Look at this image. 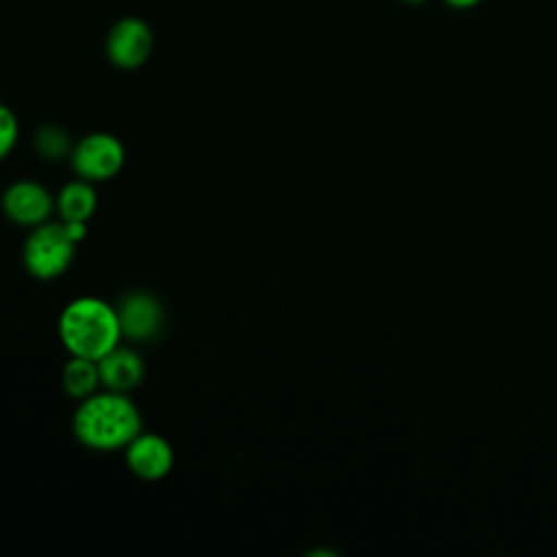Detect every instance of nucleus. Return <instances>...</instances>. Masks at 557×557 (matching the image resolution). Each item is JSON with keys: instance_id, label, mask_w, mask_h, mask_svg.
Returning <instances> with one entry per match:
<instances>
[{"instance_id": "obj_1", "label": "nucleus", "mask_w": 557, "mask_h": 557, "mask_svg": "<svg viewBox=\"0 0 557 557\" xmlns=\"http://www.w3.org/2000/svg\"><path fill=\"white\" fill-rule=\"evenodd\" d=\"M72 431L91 450H117L141 433V416L124 392H96L76 407Z\"/></svg>"}, {"instance_id": "obj_2", "label": "nucleus", "mask_w": 557, "mask_h": 557, "mask_svg": "<svg viewBox=\"0 0 557 557\" xmlns=\"http://www.w3.org/2000/svg\"><path fill=\"white\" fill-rule=\"evenodd\" d=\"M59 337L70 355L98 361L122 339L117 311L96 296L74 298L61 311Z\"/></svg>"}, {"instance_id": "obj_3", "label": "nucleus", "mask_w": 557, "mask_h": 557, "mask_svg": "<svg viewBox=\"0 0 557 557\" xmlns=\"http://www.w3.org/2000/svg\"><path fill=\"white\" fill-rule=\"evenodd\" d=\"M76 246L63 220L33 226L22 250L24 268L39 281H52L72 265Z\"/></svg>"}, {"instance_id": "obj_4", "label": "nucleus", "mask_w": 557, "mask_h": 557, "mask_svg": "<svg viewBox=\"0 0 557 557\" xmlns=\"http://www.w3.org/2000/svg\"><path fill=\"white\" fill-rule=\"evenodd\" d=\"M124 159V146L111 133H89L70 152L74 172L91 183L113 178L122 170Z\"/></svg>"}, {"instance_id": "obj_5", "label": "nucleus", "mask_w": 557, "mask_h": 557, "mask_svg": "<svg viewBox=\"0 0 557 557\" xmlns=\"http://www.w3.org/2000/svg\"><path fill=\"white\" fill-rule=\"evenodd\" d=\"M152 30L139 17H122L113 24L107 35V57L113 65L122 70H135L144 65L152 52Z\"/></svg>"}, {"instance_id": "obj_6", "label": "nucleus", "mask_w": 557, "mask_h": 557, "mask_svg": "<svg viewBox=\"0 0 557 557\" xmlns=\"http://www.w3.org/2000/svg\"><path fill=\"white\" fill-rule=\"evenodd\" d=\"M54 209L52 194L37 181H15L2 194L4 215L20 226H39Z\"/></svg>"}, {"instance_id": "obj_7", "label": "nucleus", "mask_w": 557, "mask_h": 557, "mask_svg": "<svg viewBox=\"0 0 557 557\" xmlns=\"http://www.w3.org/2000/svg\"><path fill=\"white\" fill-rule=\"evenodd\" d=\"M122 337L133 342L152 339L163 326L161 300L150 292H131L115 307Z\"/></svg>"}, {"instance_id": "obj_8", "label": "nucleus", "mask_w": 557, "mask_h": 557, "mask_svg": "<svg viewBox=\"0 0 557 557\" xmlns=\"http://www.w3.org/2000/svg\"><path fill=\"white\" fill-rule=\"evenodd\" d=\"M124 459L135 476L144 481H159L170 474L174 466V450L159 433L141 431L126 444Z\"/></svg>"}, {"instance_id": "obj_9", "label": "nucleus", "mask_w": 557, "mask_h": 557, "mask_svg": "<svg viewBox=\"0 0 557 557\" xmlns=\"http://www.w3.org/2000/svg\"><path fill=\"white\" fill-rule=\"evenodd\" d=\"M100 383L113 392H131L144 379V359L126 346H115L98 359Z\"/></svg>"}, {"instance_id": "obj_10", "label": "nucleus", "mask_w": 557, "mask_h": 557, "mask_svg": "<svg viewBox=\"0 0 557 557\" xmlns=\"http://www.w3.org/2000/svg\"><path fill=\"white\" fill-rule=\"evenodd\" d=\"M54 207L63 222H87L98 207V196L91 181L76 178L61 187L54 198Z\"/></svg>"}, {"instance_id": "obj_11", "label": "nucleus", "mask_w": 557, "mask_h": 557, "mask_svg": "<svg viewBox=\"0 0 557 557\" xmlns=\"http://www.w3.org/2000/svg\"><path fill=\"white\" fill-rule=\"evenodd\" d=\"M61 385L72 398H78V400L96 394L98 385H102L98 361L70 355L67 363L61 370Z\"/></svg>"}, {"instance_id": "obj_12", "label": "nucleus", "mask_w": 557, "mask_h": 557, "mask_svg": "<svg viewBox=\"0 0 557 557\" xmlns=\"http://www.w3.org/2000/svg\"><path fill=\"white\" fill-rule=\"evenodd\" d=\"M35 148L46 159H61L70 154L74 146L70 144V137L63 128L48 124L35 133Z\"/></svg>"}, {"instance_id": "obj_13", "label": "nucleus", "mask_w": 557, "mask_h": 557, "mask_svg": "<svg viewBox=\"0 0 557 557\" xmlns=\"http://www.w3.org/2000/svg\"><path fill=\"white\" fill-rule=\"evenodd\" d=\"M20 137V124L15 113L0 102V161L11 154Z\"/></svg>"}, {"instance_id": "obj_14", "label": "nucleus", "mask_w": 557, "mask_h": 557, "mask_svg": "<svg viewBox=\"0 0 557 557\" xmlns=\"http://www.w3.org/2000/svg\"><path fill=\"white\" fill-rule=\"evenodd\" d=\"M446 7L450 9H459V11H466V9H472L476 4H481L483 0H442Z\"/></svg>"}, {"instance_id": "obj_15", "label": "nucleus", "mask_w": 557, "mask_h": 557, "mask_svg": "<svg viewBox=\"0 0 557 557\" xmlns=\"http://www.w3.org/2000/svg\"><path fill=\"white\" fill-rule=\"evenodd\" d=\"M400 2H405V4H413V7H416V4H424L426 0H400Z\"/></svg>"}]
</instances>
